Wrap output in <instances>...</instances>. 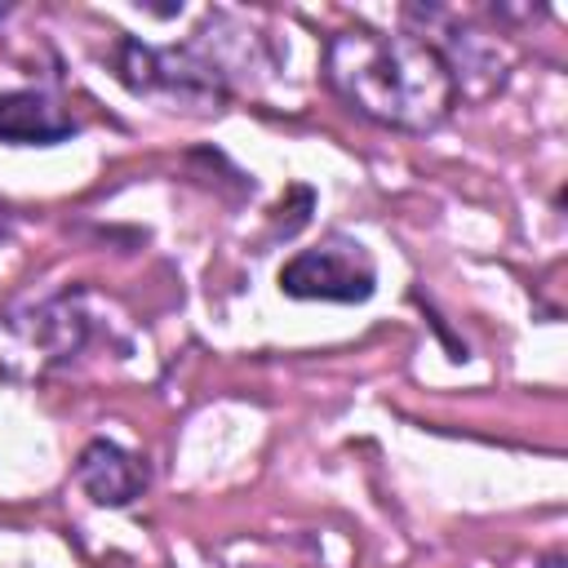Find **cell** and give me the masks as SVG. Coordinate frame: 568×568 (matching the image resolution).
<instances>
[{
	"instance_id": "4",
	"label": "cell",
	"mask_w": 568,
	"mask_h": 568,
	"mask_svg": "<svg viewBox=\"0 0 568 568\" xmlns=\"http://www.w3.org/2000/svg\"><path fill=\"white\" fill-rule=\"evenodd\" d=\"M120 75L138 93H169L178 102H222V80L213 75L209 62H195L191 53L146 49V44L124 40Z\"/></svg>"
},
{
	"instance_id": "1",
	"label": "cell",
	"mask_w": 568,
	"mask_h": 568,
	"mask_svg": "<svg viewBox=\"0 0 568 568\" xmlns=\"http://www.w3.org/2000/svg\"><path fill=\"white\" fill-rule=\"evenodd\" d=\"M324 75L359 115L408 133L435 129L457 98V75L435 44L373 27L337 31L324 49Z\"/></svg>"
},
{
	"instance_id": "3",
	"label": "cell",
	"mask_w": 568,
	"mask_h": 568,
	"mask_svg": "<svg viewBox=\"0 0 568 568\" xmlns=\"http://www.w3.org/2000/svg\"><path fill=\"white\" fill-rule=\"evenodd\" d=\"M84 320L67 302L36 306L27 315H4L0 320V368L4 373H40L44 364L62 359L67 351L80 346Z\"/></svg>"
},
{
	"instance_id": "5",
	"label": "cell",
	"mask_w": 568,
	"mask_h": 568,
	"mask_svg": "<svg viewBox=\"0 0 568 568\" xmlns=\"http://www.w3.org/2000/svg\"><path fill=\"white\" fill-rule=\"evenodd\" d=\"M75 479L80 488L98 501V506H129L133 497H142L146 488V470L133 453H124L111 439H93L80 462H75Z\"/></svg>"
},
{
	"instance_id": "6",
	"label": "cell",
	"mask_w": 568,
	"mask_h": 568,
	"mask_svg": "<svg viewBox=\"0 0 568 568\" xmlns=\"http://www.w3.org/2000/svg\"><path fill=\"white\" fill-rule=\"evenodd\" d=\"M75 133V120L36 89H4L0 93V142L18 146H53Z\"/></svg>"
},
{
	"instance_id": "7",
	"label": "cell",
	"mask_w": 568,
	"mask_h": 568,
	"mask_svg": "<svg viewBox=\"0 0 568 568\" xmlns=\"http://www.w3.org/2000/svg\"><path fill=\"white\" fill-rule=\"evenodd\" d=\"M0 18H4V9H0Z\"/></svg>"
},
{
	"instance_id": "2",
	"label": "cell",
	"mask_w": 568,
	"mask_h": 568,
	"mask_svg": "<svg viewBox=\"0 0 568 568\" xmlns=\"http://www.w3.org/2000/svg\"><path fill=\"white\" fill-rule=\"evenodd\" d=\"M280 288L288 297H320V302H364L377 288V266L364 244L346 235H328L315 248H302L284 262Z\"/></svg>"
}]
</instances>
